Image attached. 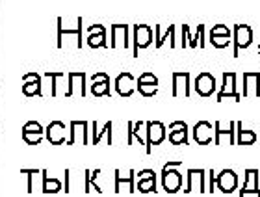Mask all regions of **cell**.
I'll use <instances>...</instances> for the list:
<instances>
[{"label": "cell", "mask_w": 260, "mask_h": 197, "mask_svg": "<svg viewBox=\"0 0 260 197\" xmlns=\"http://www.w3.org/2000/svg\"><path fill=\"white\" fill-rule=\"evenodd\" d=\"M253 43V28L249 24L234 26V58H238L240 49H247Z\"/></svg>", "instance_id": "obj_1"}, {"label": "cell", "mask_w": 260, "mask_h": 197, "mask_svg": "<svg viewBox=\"0 0 260 197\" xmlns=\"http://www.w3.org/2000/svg\"><path fill=\"white\" fill-rule=\"evenodd\" d=\"M236 80H238V77H236V73H225L223 75V88L219 89V93H217V103H221L223 98L227 97H233L234 101H238L242 98V93H240L238 86H236Z\"/></svg>", "instance_id": "obj_2"}, {"label": "cell", "mask_w": 260, "mask_h": 197, "mask_svg": "<svg viewBox=\"0 0 260 197\" xmlns=\"http://www.w3.org/2000/svg\"><path fill=\"white\" fill-rule=\"evenodd\" d=\"M216 184L223 193H233L238 186V175L233 170H223L216 177Z\"/></svg>", "instance_id": "obj_3"}, {"label": "cell", "mask_w": 260, "mask_h": 197, "mask_svg": "<svg viewBox=\"0 0 260 197\" xmlns=\"http://www.w3.org/2000/svg\"><path fill=\"white\" fill-rule=\"evenodd\" d=\"M216 89V78L212 77L210 73H201L199 77L195 78V91L201 97H210Z\"/></svg>", "instance_id": "obj_4"}, {"label": "cell", "mask_w": 260, "mask_h": 197, "mask_svg": "<svg viewBox=\"0 0 260 197\" xmlns=\"http://www.w3.org/2000/svg\"><path fill=\"white\" fill-rule=\"evenodd\" d=\"M260 97V73H244V91L242 97Z\"/></svg>", "instance_id": "obj_5"}, {"label": "cell", "mask_w": 260, "mask_h": 197, "mask_svg": "<svg viewBox=\"0 0 260 197\" xmlns=\"http://www.w3.org/2000/svg\"><path fill=\"white\" fill-rule=\"evenodd\" d=\"M164 138H166V126L162 123H158V121H151L147 125V142H149V145L162 143Z\"/></svg>", "instance_id": "obj_6"}, {"label": "cell", "mask_w": 260, "mask_h": 197, "mask_svg": "<svg viewBox=\"0 0 260 197\" xmlns=\"http://www.w3.org/2000/svg\"><path fill=\"white\" fill-rule=\"evenodd\" d=\"M212 132H214V128H212L210 123H206V121H199L193 128L195 142L199 143V145H208V143L212 142Z\"/></svg>", "instance_id": "obj_7"}, {"label": "cell", "mask_w": 260, "mask_h": 197, "mask_svg": "<svg viewBox=\"0 0 260 197\" xmlns=\"http://www.w3.org/2000/svg\"><path fill=\"white\" fill-rule=\"evenodd\" d=\"M164 179H162V184L164 188L168 190L169 193L177 192L182 184V175H180L179 171H173V170H164Z\"/></svg>", "instance_id": "obj_8"}, {"label": "cell", "mask_w": 260, "mask_h": 197, "mask_svg": "<svg viewBox=\"0 0 260 197\" xmlns=\"http://www.w3.org/2000/svg\"><path fill=\"white\" fill-rule=\"evenodd\" d=\"M115 89H117L119 95L128 97L134 91V77L128 75V73H121L119 77H117V80H115Z\"/></svg>", "instance_id": "obj_9"}, {"label": "cell", "mask_w": 260, "mask_h": 197, "mask_svg": "<svg viewBox=\"0 0 260 197\" xmlns=\"http://www.w3.org/2000/svg\"><path fill=\"white\" fill-rule=\"evenodd\" d=\"M171 143L177 145V143H188V130H186V123L182 121H177L171 125V136H169Z\"/></svg>", "instance_id": "obj_10"}, {"label": "cell", "mask_w": 260, "mask_h": 197, "mask_svg": "<svg viewBox=\"0 0 260 197\" xmlns=\"http://www.w3.org/2000/svg\"><path fill=\"white\" fill-rule=\"evenodd\" d=\"M134 36H136V49H145L151 43L152 30L149 26H136Z\"/></svg>", "instance_id": "obj_11"}, {"label": "cell", "mask_w": 260, "mask_h": 197, "mask_svg": "<svg viewBox=\"0 0 260 197\" xmlns=\"http://www.w3.org/2000/svg\"><path fill=\"white\" fill-rule=\"evenodd\" d=\"M179 88L184 95H190V75L188 73H175L173 75V95H177Z\"/></svg>", "instance_id": "obj_12"}, {"label": "cell", "mask_w": 260, "mask_h": 197, "mask_svg": "<svg viewBox=\"0 0 260 197\" xmlns=\"http://www.w3.org/2000/svg\"><path fill=\"white\" fill-rule=\"evenodd\" d=\"M138 188H140V192H154V171H141Z\"/></svg>", "instance_id": "obj_13"}, {"label": "cell", "mask_w": 260, "mask_h": 197, "mask_svg": "<svg viewBox=\"0 0 260 197\" xmlns=\"http://www.w3.org/2000/svg\"><path fill=\"white\" fill-rule=\"evenodd\" d=\"M258 142L256 132L253 130H244L242 128V121H238V145H253Z\"/></svg>", "instance_id": "obj_14"}, {"label": "cell", "mask_w": 260, "mask_h": 197, "mask_svg": "<svg viewBox=\"0 0 260 197\" xmlns=\"http://www.w3.org/2000/svg\"><path fill=\"white\" fill-rule=\"evenodd\" d=\"M234 126H236V123H231L229 130H221V125H219V123H216V125H214V132H216V140H214V142H216V145H219V143H221L223 134H227V136H229V143H231V145H234V143H236V138H234Z\"/></svg>", "instance_id": "obj_15"}, {"label": "cell", "mask_w": 260, "mask_h": 197, "mask_svg": "<svg viewBox=\"0 0 260 197\" xmlns=\"http://www.w3.org/2000/svg\"><path fill=\"white\" fill-rule=\"evenodd\" d=\"M242 190H258V170H245V184Z\"/></svg>", "instance_id": "obj_16"}, {"label": "cell", "mask_w": 260, "mask_h": 197, "mask_svg": "<svg viewBox=\"0 0 260 197\" xmlns=\"http://www.w3.org/2000/svg\"><path fill=\"white\" fill-rule=\"evenodd\" d=\"M212 38H227L231 39V28H227L225 24H216V26L210 30Z\"/></svg>", "instance_id": "obj_17"}, {"label": "cell", "mask_w": 260, "mask_h": 197, "mask_svg": "<svg viewBox=\"0 0 260 197\" xmlns=\"http://www.w3.org/2000/svg\"><path fill=\"white\" fill-rule=\"evenodd\" d=\"M138 91L145 97H152L156 93V86H149V84H138Z\"/></svg>", "instance_id": "obj_18"}, {"label": "cell", "mask_w": 260, "mask_h": 197, "mask_svg": "<svg viewBox=\"0 0 260 197\" xmlns=\"http://www.w3.org/2000/svg\"><path fill=\"white\" fill-rule=\"evenodd\" d=\"M138 84H151V86H158V80L154 75H151V73H145V75H141L140 80H138Z\"/></svg>", "instance_id": "obj_19"}, {"label": "cell", "mask_w": 260, "mask_h": 197, "mask_svg": "<svg viewBox=\"0 0 260 197\" xmlns=\"http://www.w3.org/2000/svg\"><path fill=\"white\" fill-rule=\"evenodd\" d=\"M210 41L216 49H225V47H229V43H231V39H227V38H212V36H210Z\"/></svg>", "instance_id": "obj_20"}, {"label": "cell", "mask_w": 260, "mask_h": 197, "mask_svg": "<svg viewBox=\"0 0 260 197\" xmlns=\"http://www.w3.org/2000/svg\"><path fill=\"white\" fill-rule=\"evenodd\" d=\"M93 93H95V95H110V91H108V82L95 84V86H93Z\"/></svg>", "instance_id": "obj_21"}, {"label": "cell", "mask_w": 260, "mask_h": 197, "mask_svg": "<svg viewBox=\"0 0 260 197\" xmlns=\"http://www.w3.org/2000/svg\"><path fill=\"white\" fill-rule=\"evenodd\" d=\"M117 34H119V26H114V43L117 41ZM121 34H123V41H125V47H128V43H126V26H121Z\"/></svg>", "instance_id": "obj_22"}, {"label": "cell", "mask_w": 260, "mask_h": 197, "mask_svg": "<svg viewBox=\"0 0 260 197\" xmlns=\"http://www.w3.org/2000/svg\"><path fill=\"white\" fill-rule=\"evenodd\" d=\"M238 195H240V197H249V195L260 197V188H258V190H240Z\"/></svg>", "instance_id": "obj_23"}, {"label": "cell", "mask_w": 260, "mask_h": 197, "mask_svg": "<svg viewBox=\"0 0 260 197\" xmlns=\"http://www.w3.org/2000/svg\"><path fill=\"white\" fill-rule=\"evenodd\" d=\"M258 143H260V123H258Z\"/></svg>", "instance_id": "obj_24"}, {"label": "cell", "mask_w": 260, "mask_h": 197, "mask_svg": "<svg viewBox=\"0 0 260 197\" xmlns=\"http://www.w3.org/2000/svg\"><path fill=\"white\" fill-rule=\"evenodd\" d=\"M256 52L260 54V45H256Z\"/></svg>", "instance_id": "obj_25"}]
</instances>
